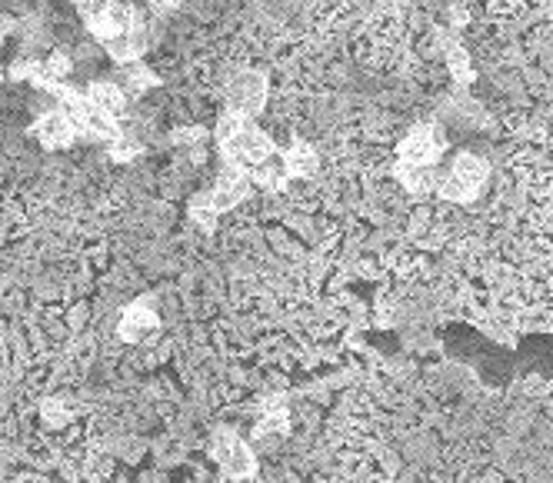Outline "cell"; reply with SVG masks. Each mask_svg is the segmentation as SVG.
Returning <instances> with one entry per match:
<instances>
[{
    "mask_svg": "<svg viewBox=\"0 0 553 483\" xmlns=\"http://www.w3.org/2000/svg\"><path fill=\"white\" fill-rule=\"evenodd\" d=\"M264 107V77L260 73H240L230 83V111L240 117H254Z\"/></svg>",
    "mask_w": 553,
    "mask_h": 483,
    "instance_id": "obj_8",
    "label": "cell"
},
{
    "mask_svg": "<svg viewBox=\"0 0 553 483\" xmlns=\"http://www.w3.org/2000/svg\"><path fill=\"white\" fill-rule=\"evenodd\" d=\"M87 91V97H91V103L97 107V111L103 113V117H121L123 111H127V103H131V97L123 93L121 83H113V81H93L83 87Z\"/></svg>",
    "mask_w": 553,
    "mask_h": 483,
    "instance_id": "obj_10",
    "label": "cell"
},
{
    "mask_svg": "<svg viewBox=\"0 0 553 483\" xmlns=\"http://www.w3.org/2000/svg\"><path fill=\"white\" fill-rule=\"evenodd\" d=\"M443 150V137L437 127H417V130H410L403 137V144H400V157L407 160V167H427L433 164Z\"/></svg>",
    "mask_w": 553,
    "mask_h": 483,
    "instance_id": "obj_6",
    "label": "cell"
},
{
    "mask_svg": "<svg viewBox=\"0 0 553 483\" xmlns=\"http://www.w3.org/2000/svg\"><path fill=\"white\" fill-rule=\"evenodd\" d=\"M247 190H250V184H247V177L237 170V167H227L224 174H220V180H217L214 194H210V200H214L217 210H227V207L240 204L247 197Z\"/></svg>",
    "mask_w": 553,
    "mask_h": 483,
    "instance_id": "obj_11",
    "label": "cell"
},
{
    "mask_svg": "<svg viewBox=\"0 0 553 483\" xmlns=\"http://www.w3.org/2000/svg\"><path fill=\"white\" fill-rule=\"evenodd\" d=\"M113 83H121L123 93L127 97H137V93L150 91L157 83V73L147 67V63H123V67H117V77H113Z\"/></svg>",
    "mask_w": 553,
    "mask_h": 483,
    "instance_id": "obj_12",
    "label": "cell"
},
{
    "mask_svg": "<svg viewBox=\"0 0 553 483\" xmlns=\"http://www.w3.org/2000/svg\"><path fill=\"white\" fill-rule=\"evenodd\" d=\"M217 214H220V210L214 207L210 194H200L194 204H190V220H194L197 227H204V230H210V227H214V217Z\"/></svg>",
    "mask_w": 553,
    "mask_h": 483,
    "instance_id": "obj_14",
    "label": "cell"
},
{
    "mask_svg": "<svg viewBox=\"0 0 553 483\" xmlns=\"http://www.w3.org/2000/svg\"><path fill=\"white\" fill-rule=\"evenodd\" d=\"M274 144H270V137L254 130V127H247L244 134H237L230 144H224V154L234 160V164H244V167H257L264 164L267 157H270Z\"/></svg>",
    "mask_w": 553,
    "mask_h": 483,
    "instance_id": "obj_7",
    "label": "cell"
},
{
    "mask_svg": "<svg viewBox=\"0 0 553 483\" xmlns=\"http://www.w3.org/2000/svg\"><path fill=\"white\" fill-rule=\"evenodd\" d=\"M487 164H483L480 157L473 154H463L457 157V164H453L451 177L441 184V197L447 200H471V197L480 194V187L487 184Z\"/></svg>",
    "mask_w": 553,
    "mask_h": 483,
    "instance_id": "obj_2",
    "label": "cell"
},
{
    "mask_svg": "<svg viewBox=\"0 0 553 483\" xmlns=\"http://www.w3.org/2000/svg\"><path fill=\"white\" fill-rule=\"evenodd\" d=\"M257 184H264V187H276V184H284V167H260L254 174Z\"/></svg>",
    "mask_w": 553,
    "mask_h": 483,
    "instance_id": "obj_16",
    "label": "cell"
},
{
    "mask_svg": "<svg viewBox=\"0 0 553 483\" xmlns=\"http://www.w3.org/2000/svg\"><path fill=\"white\" fill-rule=\"evenodd\" d=\"M400 177H403V184L410 190H427L431 187V170H421V167H400Z\"/></svg>",
    "mask_w": 553,
    "mask_h": 483,
    "instance_id": "obj_15",
    "label": "cell"
},
{
    "mask_svg": "<svg viewBox=\"0 0 553 483\" xmlns=\"http://www.w3.org/2000/svg\"><path fill=\"white\" fill-rule=\"evenodd\" d=\"M204 140V130L200 127H184V130H174V144L177 147H197Z\"/></svg>",
    "mask_w": 553,
    "mask_h": 483,
    "instance_id": "obj_17",
    "label": "cell"
},
{
    "mask_svg": "<svg viewBox=\"0 0 553 483\" xmlns=\"http://www.w3.org/2000/svg\"><path fill=\"white\" fill-rule=\"evenodd\" d=\"M451 71L461 77V81H471V67H467V53L463 51H453L451 53Z\"/></svg>",
    "mask_w": 553,
    "mask_h": 483,
    "instance_id": "obj_18",
    "label": "cell"
},
{
    "mask_svg": "<svg viewBox=\"0 0 553 483\" xmlns=\"http://www.w3.org/2000/svg\"><path fill=\"white\" fill-rule=\"evenodd\" d=\"M284 167H287L290 177H310L317 170V154H314L307 144L290 147L287 157H284Z\"/></svg>",
    "mask_w": 553,
    "mask_h": 483,
    "instance_id": "obj_13",
    "label": "cell"
},
{
    "mask_svg": "<svg viewBox=\"0 0 553 483\" xmlns=\"http://www.w3.org/2000/svg\"><path fill=\"white\" fill-rule=\"evenodd\" d=\"M214 457L224 463V470L230 477H247V473L254 470V457L247 450V443L234 433H220V440L214 447Z\"/></svg>",
    "mask_w": 553,
    "mask_h": 483,
    "instance_id": "obj_9",
    "label": "cell"
},
{
    "mask_svg": "<svg viewBox=\"0 0 553 483\" xmlns=\"http://www.w3.org/2000/svg\"><path fill=\"white\" fill-rule=\"evenodd\" d=\"M77 11L87 27V37H93L103 47L123 37L133 24V7H127V4H77Z\"/></svg>",
    "mask_w": 553,
    "mask_h": 483,
    "instance_id": "obj_1",
    "label": "cell"
},
{
    "mask_svg": "<svg viewBox=\"0 0 553 483\" xmlns=\"http://www.w3.org/2000/svg\"><path fill=\"white\" fill-rule=\"evenodd\" d=\"M27 137H31L41 150L53 154V150H67V147L81 137V130H77V124L71 121V113L67 111H53V113H47V117H41V121H31Z\"/></svg>",
    "mask_w": 553,
    "mask_h": 483,
    "instance_id": "obj_3",
    "label": "cell"
},
{
    "mask_svg": "<svg viewBox=\"0 0 553 483\" xmlns=\"http://www.w3.org/2000/svg\"><path fill=\"white\" fill-rule=\"evenodd\" d=\"M157 330H160V314L150 300H133L117 317V337L123 343H147L157 337Z\"/></svg>",
    "mask_w": 553,
    "mask_h": 483,
    "instance_id": "obj_4",
    "label": "cell"
},
{
    "mask_svg": "<svg viewBox=\"0 0 553 483\" xmlns=\"http://www.w3.org/2000/svg\"><path fill=\"white\" fill-rule=\"evenodd\" d=\"M77 417H81V403L67 393H44L34 403V423L41 433H63L77 423Z\"/></svg>",
    "mask_w": 553,
    "mask_h": 483,
    "instance_id": "obj_5",
    "label": "cell"
}]
</instances>
